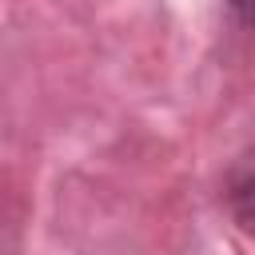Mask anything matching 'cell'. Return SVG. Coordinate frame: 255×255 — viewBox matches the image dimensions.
<instances>
[{
  "label": "cell",
  "instance_id": "obj_1",
  "mask_svg": "<svg viewBox=\"0 0 255 255\" xmlns=\"http://www.w3.org/2000/svg\"><path fill=\"white\" fill-rule=\"evenodd\" d=\"M223 203L231 211V219L239 223L243 235L255 239V159L251 163H239L227 183H223Z\"/></svg>",
  "mask_w": 255,
  "mask_h": 255
},
{
  "label": "cell",
  "instance_id": "obj_2",
  "mask_svg": "<svg viewBox=\"0 0 255 255\" xmlns=\"http://www.w3.org/2000/svg\"><path fill=\"white\" fill-rule=\"evenodd\" d=\"M227 8L235 12L239 24H247V28L255 32V0H227Z\"/></svg>",
  "mask_w": 255,
  "mask_h": 255
}]
</instances>
